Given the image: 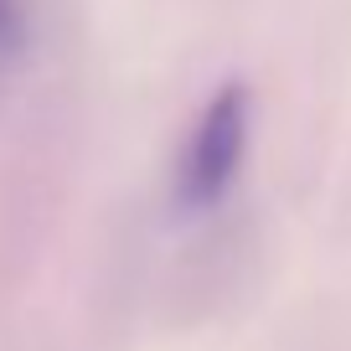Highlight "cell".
Wrapping results in <instances>:
<instances>
[{"mask_svg": "<svg viewBox=\"0 0 351 351\" xmlns=\"http://www.w3.org/2000/svg\"><path fill=\"white\" fill-rule=\"evenodd\" d=\"M248 130H253V99L243 83H228L207 99V109L197 114L186 145L176 155V207L186 217L222 207L228 191L238 186L243 160H248Z\"/></svg>", "mask_w": 351, "mask_h": 351, "instance_id": "1", "label": "cell"}, {"mask_svg": "<svg viewBox=\"0 0 351 351\" xmlns=\"http://www.w3.org/2000/svg\"><path fill=\"white\" fill-rule=\"evenodd\" d=\"M32 52V0H0V77Z\"/></svg>", "mask_w": 351, "mask_h": 351, "instance_id": "2", "label": "cell"}]
</instances>
